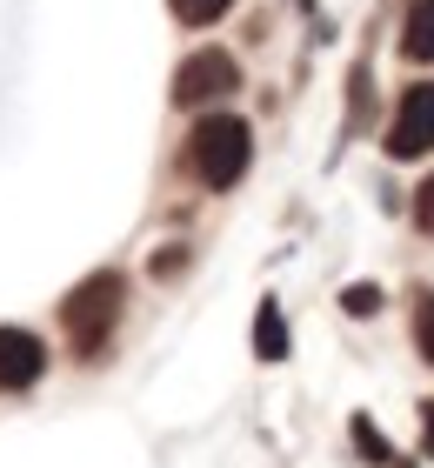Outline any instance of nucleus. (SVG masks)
Here are the masks:
<instances>
[{
  "label": "nucleus",
  "instance_id": "f257e3e1",
  "mask_svg": "<svg viewBox=\"0 0 434 468\" xmlns=\"http://www.w3.org/2000/svg\"><path fill=\"white\" fill-rule=\"evenodd\" d=\"M248 161H254V134H248V121L241 114H207V121H194V134H187V175L201 181V187H234L248 175Z\"/></svg>",
  "mask_w": 434,
  "mask_h": 468
},
{
  "label": "nucleus",
  "instance_id": "f03ea898",
  "mask_svg": "<svg viewBox=\"0 0 434 468\" xmlns=\"http://www.w3.org/2000/svg\"><path fill=\"white\" fill-rule=\"evenodd\" d=\"M121 302H127V282H121L114 268L87 274L68 302H60V322H68V342H74L80 361L107 348V335H114V322H121Z\"/></svg>",
  "mask_w": 434,
  "mask_h": 468
},
{
  "label": "nucleus",
  "instance_id": "7ed1b4c3",
  "mask_svg": "<svg viewBox=\"0 0 434 468\" xmlns=\"http://www.w3.org/2000/svg\"><path fill=\"white\" fill-rule=\"evenodd\" d=\"M234 88H241V68H234V54H221V48H201V54H187L181 68H174V101H181V108L221 101Z\"/></svg>",
  "mask_w": 434,
  "mask_h": 468
},
{
  "label": "nucleus",
  "instance_id": "20e7f679",
  "mask_svg": "<svg viewBox=\"0 0 434 468\" xmlns=\"http://www.w3.org/2000/svg\"><path fill=\"white\" fill-rule=\"evenodd\" d=\"M387 154H395V161L434 154V80H415V88L401 94L395 121H387Z\"/></svg>",
  "mask_w": 434,
  "mask_h": 468
},
{
  "label": "nucleus",
  "instance_id": "39448f33",
  "mask_svg": "<svg viewBox=\"0 0 434 468\" xmlns=\"http://www.w3.org/2000/svg\"><path fill=\"white\" fill-rule=\"evenodd\" d=\"M48 375V348L34 328H0V395H20Z\"/></svg>",
  "mask_w": 434,
  "mask_h": 468
},
{
  "label": "nucleus",
  "instance_id": "423d86ee",
  "mask_svg": "<svg viewBox=\"0 0 434 468\" xmlns=\"http://www.w3.org/2000/svg\"><path fill=\"white\" fill-rule=\"evenodd\" d=\"M401 54H408V60H434V0H415V7H408Z\"/></svg>",
  "mask_w": 434,
  "mask_h": 468
},
{
  "label": "nucleus",
  "instance_id": "0eeeda50",
  "mask_svg": "<svg viewBox=\"0 0 434 468\" xmlns=\"http://www.w3.org/2000/svg\"><path fill=\"white\" fill-rule=\"evenodd\" d=\"M408 322H415L421 361H434V288H415V294H408Z\"/></svg>",
  "mask_w": 434,
  "mask_h": 468
},
{
  "label": "nucleus",
  "instance_id": "6e6552de",
  "mask_svg": "<svg viewBox=\"0 0 434 468\" xmlns=\"http://www.w3.org/2000/svg\"><path fill=\"white\" fill-rule=\"evenodd\" d=\"M254 348H260V361H281V355H288V328H281V308H274V302L260 308V322H254Z\"/></svg>",
  "mask_w": 434,
  "mask_h": 468
},
{
  "label": "nucleus",
  "instance_id": "1a4fd4ad",
  "mask_svg": "<svg viewBox=\"0 0 434 468\" xmlns=\"http://www.w3.org/2000/svg\"><path fill=\"white\" fill-rule=\"evenodd\" d=\"M234 0H174V20H187V27H207V20H221Z\"/></svg>",
  "mask_w": 434,
  "mask_h": 468
},
{
  "label": "nucleus",
  "instance_id": "9d476101",
  "mask_svg": "<svg viewBox=\"0 0 434 468\" xmlns=\"http://www.w3.org/2000/svg\"><path fill=\"white\" fill-rule=\"evenodd\" d=\"M415 228H421V234H434V175L415 187Z\"/></svg>",
  "mask_w": 434,
  "mask_h": 468
},
{
  "label": "nucleus",
  "instance_id": "9b49d317",
  "mask_svg": "<svg viewBox=\"0 0 434 468\" xmlns=\"http://www.w3.org/2000/svg\"><path fill=\"white\" fill-rule=\"evenodd\" d=\"M347 308H355V314H375L381 294H375V288H347Z\"/></svg>",
  "mask_w": 434,
  "mask_h": 468
},
{
  "label": "nucleus",
  "instance_id": "f8f14e48",
  "mask_svg": "<svg viewBox=\"0 0 434 468\" xmlns=\"http://www.w3.org/2000/svg\"><path fill=\"white\" fill-rule=\"evenodd\" d=\"M428 449H434V401H428Z\"/></svg>",
  "mask_w": 434,
  "mask_h": 468
}]
</instances>
